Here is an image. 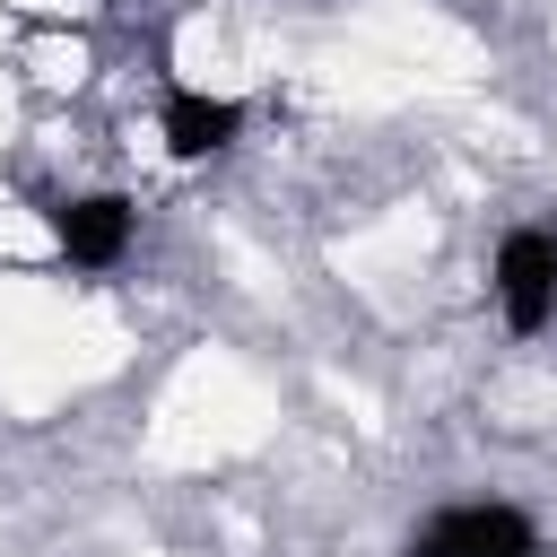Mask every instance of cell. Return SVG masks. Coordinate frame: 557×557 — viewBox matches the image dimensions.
I'll list each match as a JSON object with an SVG mask.
<instances>
[{
    "instance_id": "obj_4",
    "label": "cell",
    "mask_w": 557,
    "mask_h": 557,
    "mask_svg": "<svg viewBox=\"0 0 557 557\" xmlns=\"http://www.w3.org/2000/svg\"><path fill=\"white\" fill-rule=\"evenodd\" d=\"M157 139H165L174 165H209V157H226V148L244 139V96H209V87H191V78H165V96H157Z\"/></svg>"
},
{
    "instance_id": "obj_3",
    "label": "cell",
    "mask_w": 557,
    "mask_h": 557,
    "mask_svg": "<svg viewBox=\"0 0 557 557\" xmlns=\"http://www.w3.org/2000/svg\"><path fill=\"white\" fill-rule=\"evenodd\" d=\"M487 287H496V313L513 339H540L557 322V226H505L496 261H487Z\"/></svg>"
},
{
    "instance_id": "obj_2",
    "label": "cell",
    "mask_w": 557,
    "mask_h": 557,
    "mask_svg": "<svg viewBox=\"0 0 557 557\" xmlns=\"http://www.w3.org/2000/svg\"><path fill=\"white\" fill-rule=\"evenodd\" d=\"M44 226H52L61 270L104 278V270H122L131 244H139V200H131V191H61V200H44Z\"/></svg>"
},
{
    "instance_id": "obj_1",
    "label": "cell",
    "mask_w": 557,
    "mask_h": 557,
    "mask_svg": "<svg viewBox=\"0 0 557 557\" xmlns=\"http://www.w3.org/2000/svg\"><path fill=\"white\" fill-rule=\"evenodd\" d=\"M400 557H540V522L513 505V496H461V505H435Z\"/></svg>"
}]
</instances>
